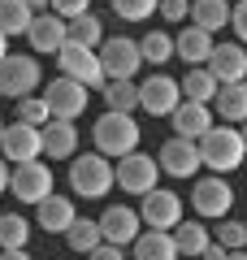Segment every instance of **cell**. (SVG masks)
<instances>
[{
    "instance_id": "obj_1",
    "label": "cell",
    "mask_w": 247,
    "mask_h": 260,
    "mask_svg": "<svg viewBox=\"0 0 247 260\" xmlns=\"http://www.w3.org/2000/svg\"><path fill=\"white\" fill-rule=\"evenodd\" d=\"M195 148H200V165H208L212 174H221V178L247 160L238 130H234V126H226V121H212V126L204 130L200 139H195Z\"/></svg>"
},
{
    "instance_id": "obj_2",
    "label": "cell",
    "mask_w": 247,
    "mask_h": 260,
    "mask_svg": "<svg viewBox=\"0 0 247 260\" xmlns=\"http://www.w3.org/2000/svg\"><path fill=\"white\" fill-rule=\"evenodd\" d=\"M139 135H143V130H139V121L130 117V113H104V117L91 126L96 152H100V156H109V160L135 152V148H139Z\"/></svg>"
},
{
    "instance_id": "obj_3",
    "label": "cell",
    "mask_w": 247,
    "mask_h": 260,
    "mask_svg": "<svg viewBox=\"0 0 247 260\" xmlns=\"http://www.w3.org/2000/svg\"><path fill=\"white\" fill-rule=\"evenodd\" d=\"M70 186L78 200H104L113 191V160L100 152H87V156H74L70 165Z\"/></svg>"
},
{
    "instance_id": "obj_4",
    "label": "cell",
    "mask_w": 247,
    "mask_h": 260,
    "mask_svg": "<svg viewBox=\"0 0 247 260\" xmlns=\"http://www.w3.org/2000/svg\"><path fill=\"white\" fill-rule=\"evenodd\" d=\"M100 56V70H104V83H121V78H135L143 56H139V39L126 35H104V44L96 48Z\"/></svg>"
},
{
    "instance_id": "obj_5",
    "label": "cell",
    "mask_w": 247,
    "mask_h": 260,
    "mask_svg": "<svg viewBox=\"0 0 247 260\" xmlns=\"http://www.w3.org/2000/svg\"><path fill=\"white\" fill-rule=\"evenodd\" d=\"M156 178H161V165H156V156H143V152H126V156H117V165H113V186H121L126 195H147L156 186Z\"/></svg>"
},
{
    "instance_id": "obj_6",
    "label": "cell",
    "mask_w": 247,
    "mask_h": 260,
    "mask_svg": "<svg viewBox=\"0 0 247 260\" xmlns=\"http://www.w3.org/2000/svg\"><path fill=\"white\" fill-rule=\"evenodd\" d=\"M9 195L18 204H39L52 195V169L44 160H22L9 169Z\"/></svg>"
},
{
    "instance_id": "obj_7",
    "label": "cell",
    "mask_w": 247,
    "mask_h": 260,
    "mask_svg": "<svg viewBox=\"0 0 247 260\" xmlns=\"http://www.w3.org/2000/svg\"><path fill=\"white\" fill-rule=\"evenodd\" d=\"M39 78H44V70H39V61H35V56L9 52L5 61H0V95H9V100H22V95H35Z\"/></svg>"
},
{
    "instance_id": "obj_8",
    "label": "cell",
    "mask_w": 247,
    "mask_h": 260,
    "mask_svg": "<svg viewBox=\"0 0 247 260\" xmlns=\"http://www.w3.org/2000/svg\"><path fill=\"white\" fill-rule=\"evenodd\" d=\"M56 70H61V78H74V83H82L87 91H100V87H104V70H100V56H96L91 48L65 44L61 52H56Z\"/></svg>"
},
{
    "instance_id": "obj_9",
    "label": "cell",
    "mask_w": 247,
    "mask_h": 260,
    "mask_svg": "<svg viewBox=\"0 0 247 260\" xmlns=\"http://www.w3.org/2000/svg\"><path fill=\"white\" fill-rule=\"evenodd\" d=\"M143 204H139V221L147 230H174L182 221V195L165 191V186H152L147 195H139Z\"/></svg>"
},
{
    "instance_id": "obj_10",
    "label": "cell",
    "mask_w": 247,
    "mask_h": 260,
    "mask_svg": "<svg viewBox=\"0 0 247 260\" xmlns=\"http://www.w3.org/2000/svg\"><path fill=\"white\" fill-rule=\"evenodd\" d=\"M191 208L200 217H208V221H221V217L234 208V191H230V182L221 174H212V178H195V186H191Z\"/></svg>"
},
{
    "instance_id": "obj_11",
    "label": "cell",
    "mask_w": 247,
    "mask_h": 260,
    "mask_svg": "<svg viewBox=\"0 0 247 260\" xmlns=\"http://www.w3.org/2000/svg\"><path fill=\"white\" fill-rule=\"evenodd\" d=\"M0 152H5L9 165L39 160V156H44V126H22V121L5 126V135H0Z\"/></svg>"
},
{
    "instance_id": "obj_12",
    "label": "cell",
    "mask_w": 247,
    "mask_h": 260,
    "mask_svg": "<svg viewBox=\"0 0 247 260\" xmlns=\"http://www.w3.org/2000/svg\"><path fill=\"white\" fill-rule=\"evenodd\" d=\"M44 100H48V113L52 117H61V121H78L82 113H87V87L82 83H74V78H52V87L44 91Z\"/></svg>"
},
{
    "instance_id": "obj_13",
    "label": "cell",
    "mask_w": 247,
    "mask_h": 260,
    "mask_svg": "<svg viewBox=\"0 0 247 260\" xmlns=\"http://www.w3.org/2000/svg\"><path fill=\"white\" fill-rule=\"evenodd\" d=\"M96 225H100V239L113 243V247H130V243L139 239V230H143L139 213L126 208V204H109L100 217H96Z\"/></svg>"
},
{
    "instance_id": "obj_14",
    "label": "cell",
    "mask_w": 247,
    "mask_h": 260,
    "mask_svg": "<svg viewBox=\"0 0 247 260\" xmlns=\"http://www.w3.org/2000/svg\"><path fill=\"white\" fill-rule=\"evenodd\" d=\"M178 104H182L178 78H169V74H152L147 83H139V109H143V113H152V117H169Z\"/></svg>"
},
{
    "instance_id": "obj_15",
    "label": "cell",
    "mask_w": 247,
    "mask_h": 260,
    "mask_svg": "<svg viewBox=\"0 0 247 260\" xmlns=\"http://www.w3.org/2000/svg\"><path fill=\"white\" fill-rule=\"evenodd\" d=\"M156 165H161V174L169 178H195V169H200V148H195V139H165L161 152H156Z\"/></svg>"
},
{
    "instance_id": "obj_16",
    "label": "cell",
    "mask_w": 247,
    "mask_h": 260,
    "mask_svg": "<svg viewBox=\"0 0 247 260\" xmlns=\"http://www.w3.org/2000/svg\"><path fill=\"white\" fill-rule=\"evenodd\" d=\"M204 70L217 78V87H226V83H247V52H243V44H212Z\"/></svg>"
},
{
    "instance_id": "obj_17",
    "label": "cell",
    "mask_w": 247,
    "mask_h": 260,
    "mask_svg": "<svg viewBox=\"0 0 247 260\" xmlns=\"http://www.w3.org/2000/svg\"><path fill=\"white\" fill-rule=\"evenodd\" d=\"M212 117L226 121V126H243L247 121V83H226L217 87V95H212Z\"/></svg>"
},
{
    "instance_id": "obj_18",
    "label": "cell",
    "mask_w": 247,
    "mask_h": 260,
    "mask_svg": "<svg viewBox=\"0 0 247 260\" xmlns=\"http://www.w3.org/2000/svg\"><path fill=\"white\" fill-rule=\"evenodd\" d=\"M30 48L35 52H61L65 48V18H56V13H35L30 18V30H26Z\"/></svg>"
},
{
    "instance_id": "obj_19",
    "label": "cell",
    "mask_w": 247,
    "mask_h": 260,
    "mask_svg": "<svg viewBox=\"0 0 247 260\" xmlns=\"http://www.w3.org/2000/svg\"><path fill=\"white\" fill-rule=\"evenodd\" d=\"M169 121H174V135H178V139H200V135H204V130H208L217 117H212L208 104H191V100H182L174 113H169Z\"/></svg>"
},
{
    "instance_id": "obj_20",
    "label": "cell",
    "mask_w": 247,
    "mask_h": 260,
    "mask_svg": "<svg viewBox=\"0 0 247 260\" xmlns=\"http://www.w3.org/2000/svg\"><path fill=\"white\" fill-rule=\"evenodd\" d=\"M39 213H35V221H39V230H48V234H65L70 230V221L78 217V208H74V200H65V195H48V200H39Z\"/></svg>"
},
{
    "instance_id": "obj_21",
    "label": "cell",
    "mask_w": 247,
    "mask_h": 260,
    "mask_svg": "<svg viewBox=\"0 0 247 260\" xmlns=\"http://www.w3.org/2000/svg\"><path fill=\"white\" fill-rule=\"evenodd\" d=\"M74 152H78V126H74V121L52 117V121L44 126V156L65 160V156H74Z\"/></svg>"
},
{
    "instance_id": "obj_22",
    "label": "cell",
    "mask_w": 247,
    "mask_h": 260,
    "mask_svg": "<svg viewBox=\"0 0 247 260\" xmlns=\"http://www.w3.org/2000/svg\"><path fill=\"white\" fill-rule=\"evenodd\" d=\"M208 52H212V35H208V30H200V26H182V30H178L174 56H178V61H187V70H191V65H204V61H208Z\"/></svg>"
},
{
    "instance_id": "obj_23",
    "label": "cell",
    "mask_w": 247,
    "mask_h": 260,
    "mask_svg": "<svg viewBox=\"0 0 247 260\" xmlns=\"http://www.w3.org/2000/svg\"><path fill=\"white\" fill-rule=\"evenodd\" d=\"M130 247H135V260H178V247H174L169 230H139V239Z\"/></svg>"
},
{
    "instance_id": "obj_24",
    "label": "cell",
    "mask_w": 247,
    "mask_h": 260,
    "mask_svg": "<svg viewBox=\"0 0 247 260\" xmlns=\"http://www.w3.org/2000/svg\"><path fill=\"white\" fill-rule=\"evenodd\" d=\"M65 44H78V48H100L104 44V22L96 13H78V18L65 22Z\"/></svg>"
},
{
    "instance_id": "obj_25",
    "label": "cell",
    "mask_w": 247,
    "mask_h": 260,
    "mask_svg": "<svg viewBox=\"0 0 247 260\" xmlns=\"http://www.w3.org/2000/svg\"><path fill=\"white\" fill-rule=\"evenodd\" d=\"M191 26L208 30V35L226 30L230 26V0H191Z\"/></svg>"
},
{
    "instance_id": "obj_26",
    "label": "cell",
    "mask_w": 247,
    "mask_h": 260,
    "mask_svg": "<svg viewBox=\"0 0 247 260\" xmlns=\"http://www.w3.org/2000/svg\"><path fill=\"white\" fill-rule=\"evenodd\" d=\"M169 234H174V247H178V256H187V260L204 256V247L212 243V234L204 230L200 221H187V217H182V221H178V225H174Z\"/></svg>"
},
{
    "instance_id": "obj_27",
    "label": "cell",
    "mask_w": 247,
    "mask_h": 260,
    "mask_svg": "<svg viewBox=\"0 0 247 260\" xmlns=\"http://www.w3.org/2000/svg\"><path fill=\"white\" fill-rule=\"evenodd\" d=\"M178 91H182V100H191V104H212L217 78H212L204 65H191V70L182 74V83H178Z\"/></svg>"
},
{
    "instance_id": "obj_28",
    "label": "cell",
    "mask_w": 247,
    "mask_h": 260,
    "mask_svg": "<svg viewBox=\"0 0 247 260\" xmlns=\"http://www.w3.org/2000/svg\"><path fill=\"white\" fill-rule=\"evenodd\" d=\"M30 18H35V13L26 9V0H0V35H5V39L26 35Z\"/></svg>"
},
{
    "instance_id": "obj_29",
    "label": "cell",
    "mask_w": 247,
    "mask_h": 260,
    "mask_svg": "<svg viewBox=\"0 0 247 260\" xmlns=\"http://www.w3.org/2000/svg\"><path fill=\"white\" fill-rule=\"evenodd\" d=\"M104 104H109V113H135L139 109V83L135 78H121V83H104Z\"/></svg>"
},
{
    "instance_id": "obj_30",
    "label": "cell",
    "mask_w": 247,
    "mask_h": 260,
    "mask_svg": "<svg viewBox=\"0 0 247 260\" xmlns=\"http://www.w3.org/2000/svg\"><path fill=\"white\" fill-rule=\"evenodd\" d=\"M65 243H70V251H82V256H87V251L91 247H100V225L91 221V217H74L70 221V230H65Z\"/></svg>"
},
{
    "instance_id": "obj_31",
    "label": "cell",
    "mask_w": 247,
    "mask_h": 260,
    "mask_svg": "<svg viewBox=\"0 0 247 260\" xmlns=\"http://www.w3.org/2000/svg\"><path fill=\"white\" fill-rule=\"evenodd\" d=\"M30 239V221L22 213H0V251H13V247H26Z\"/></svg>"
},
{
    "instance_id": "obj_32",
    "label": "cell",
    "mask_w": 247,
    "mask_h": 260,
    "mask_svg": "<svg viewBox=\"0 0 247 260\" xmlns=\"http://www.w3.org/2000/svg\"><path fill=\"white\" fill-rule=\"evenodd\" d=\"M139 56H143V65H165L174 56V39L165 35V30H147L139 39Z\"/></svg>"
},
{
    "instance_id": "obj_33",
    "label": "cell",
    "mask_w": 247,
    "mask_h": 260,
    "mask_svg": "<svg viewBox=\"0 0 247 260\" xmlns=\"http://www.w3.org/2000/svg\"><path fill=\"white\" fill-rule=\"evenodd\" d=\"M13 121H22V126H48L52 121L48 100L44 95H22V100H13Z\"/></svg>"
},
{
    "instance_id": "obj_34",
    "label": "cell",
    "mask_w": 247,
    "mask_h": 260,
    "mask_svg": "<svg viewBox=\"0 0 247 260\" xmlns=\"http://www.w3.org/2000/svg\"><path fill=\"white\" fill-rule=\"evenodd\" d=\"M212 243H221L226 251H243L247 247V221H234V217H221L217 230H208Z\"/></svg>"
},
{
    "instance_id": "obj_35",
    "label": "cell",
    "mask_w": 247,
    "mask_h": 260,
    "mask_svg": "<svg viewBox=\"0 0 247 260\" xmlns=\"http://www.w3.org/2000/svg\"><path fill=\"white\" fill-rule=\"evenodd\" d=\"M109 5H113V13H117L121 22H147L161 0H109Z\"/></svg>"
},
{
    "instance_id": "obj_36",
    "label": "cell",
    "mask_w": 247,
    "mask_h": 260,
    "mask_svg": "<svg viewBox=\"0 0 247 260\" xmlns=\"http://www.w3.org/2000/svg\"><path fill=\"white\" fill-rule=\"evenodd\" d=\"M48 13H56V18H78V13H91V0H52V9Z\"/></svg>"
},
{
    "instance_id": "obj_37",
    "label": "cell",
    "mask_w": 247,
    "mask_h": 260,
    "mask_svg": "<svg viewBox=\"0 0 247 260\" xmlns=\"http://www.w3.org/2000/svg\"><path fill=\"white\" fill-rule=\"evenodd\" d=\"M156 9H161L165 22H187V18H191V0H161Z\"/></svg>"
},
{
    "instance_id": "obj_38",
    "label": "cell",
    "mask_w": 247,
    "mask_h": 260,
    "mask_svg": "<svg viewBox=\"0 0 247 260\" xmlns=\"http://www.w3.org/2000/svg\"><path fill=\"white\" fill-rule=\"evenodd\" d=\"M230 26H234V35L247 44V0H230Z\"/></svg>"
},
{
    "instance_id": "obj_39",
    "label": "cell",
    "mask_w": 247,
    "mask_h": 260,
    "mask_svg": "<svg viewBox=\"0 0 247 260\" xmlns=\"http://www.w3.org/2000/svg\"><path fill=\"white\" fill-rule=\"evenodd\" d=\"M87 260H126V247H113V243H100V247L87 251Z\"/></svg>"
},
{
    "instance_id": "obj_40",
    "label": "cell",
    "mask_w": 247,
    "mask_h": 260,
    "mask_svg": "<svg viewBox=\"0 0 247 260\" xmlns=\"http://www.w3.org/2000/svg\"><path fill=\"white\" fill-rule=\"evenodd\" d=\"M204 260H226V247H221V243H208V247H204Z\"/></svg>"
},
{
    "instance_id": "obj_41",
    "label": "cell",
    "mask_w": 247,
    "mask_h": 260,
    "mask_svg": "<svg viewBox=\"0 0 247 260\" xmlns=\"http://www.w3.org/2000/svg\"><path fill=\"white\" fill-rule=\"evenodd\" d=\"M0 260H30L26 247H13V251H0Z\"/></svg>"
},
{
    "instance_id": "obj_42",
    "label": "cell",
    "mask_w": 247,
    "mask_h": 260,
    "mask_svg": "<svg viewBox=\"0 0 247 260\" xmlns=\"http://www.w3.org/2000/svg\"><path fill=\"white\" fill-rule=\"evenodd\" d=\"M5 191H9V160L0 156V195H5Z\"/></svg>"
},
{
    "instance_id": "obj_43",
    "label": "cell",
    "mask_w": 247,
    "mask_h": 260,
    "mask_svg": "<svg viewBox=\"0 0 247 260\" xmlns=\"http://www.w3.org/2000/svg\"><path fill=\"white\" fill-rule=\"evenodd\" d=\"M26 9L30 13H48V9H52V0H26Z\"/></svg>"
},
{
    "instance_id": "obj_44",
    "label": "cell",
    "mask_w": 247,
    "mask_h": 260,
    "mask_svg": "<svg viewBox=\"0 0 247 260\" xmlns=\"http://www.w3.org/2000/svg\"><path fill=\"white\" fill-rule=\"evenodd\" d=\"M226 260H247V247L243 251H226Z\"/></svg>"
},
{
    "instance_id": "obj_45",
    "label": "cell",
    "mask_w": 247,
    "mask_h": 260,
    "mask_svg": "<svg viewBox=\"0 0 247 260\" xmlns=\"http://www.w3.org/2000/svg\"><path fill=\"white\" fill-rule=\"evenodd\" d=\"M5 56H9V39L0 35V61H5Z\"/></svg>"
},
{
    "instance_id": "obj_46",
    "label": "cell",
    "mask_w": 247,
    "mask_h": 260,
    "mask_svg": "<svg viewBox=\"0 0 247 260\" xmlns=\"http://www.w3.org/2000/svg\"><path fill=\"white\" fill-rule=\"evenodd\" d=\"M238 139H243V152H247V121H243V126H238Z\"/></svg>"
},
{
    "instance_id": "obj_47",
    "label": "cell",
    "mask_w": 247,
    "mask_h": 260,
    "mask_svg": "<svg viewBox=\"0 0 247 260\" xmlns=\"http://www.w3.org/2000/svg\"><path fill=\"white\" fill-rule=\"evenodd\" d=\"M0 135H5V117H0Z\"/></svg>"
},
{
    "instance_id": "obj_48",
    "label": "cell",
    "mask_w": 247,
    "mask_h": 260,
    "mask_svg": "<svg viewBox=\"0 0 247 260\" xmlns=\"http://www.w3.org/2000/svg\"><path fill=\"white\" fill-rule=\"evenodd\" d=\"M195 260H204V256H195Z\"/></svg>"
}]
</instances>
